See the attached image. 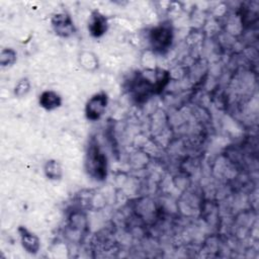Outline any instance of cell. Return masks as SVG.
<instances>
[{"label": "cell", "instance_id": "cell-1", "mask_svg": "<svg viewBox=\"0 0 259 259\" xmlns=\"http://www.w3.org/2000/svg\"><path fill=\"white\" fill-rule=\"evenodd\" d=\"M170 78V73L160 68L138 72L131 80L130 92L137 102L144 103L153 95L163 92Z\"/></svg>", "mask_w": 259, "mask_h": 259}, {"label": "cell", "instance_id": "cell-2", "mask_svg": "<svg viewBox=\"0 0 259 259\" xmlns=\"http://www.w3.org/2000/svg\"><path fill=\"white\" fill-rule=\"evenodd\" d=\"M85 170L95 181H104L108 173V161L95 138L89 140L85 154Z\"/></svg>", "mask_w": 259, "mask_h": 259}, {"label": "cell", "instance_id": "cell-3", "mask_svg": "<svg viewBox=\"0 0 259 259\" xmlns=\"http://www.w3.org/2000/svg\"><path fill=\"white\" fill-rule=\"evenodd\" d=\"M148 40L152 51L159 55L166 54L174 40L173 26L169 21H163L153 26L148 33Z\"/></svg>", "mask_w": 259, "mask_h": 259}, {"label": "cell", "instance_id": "cell-4", "mask_svg": "<svg viewBox=\"0 0 259 259\" xmlns=\"http://www.w3.org/2000/svg\"><path fill=\"white\" fill-rule=\"evenodd\" d=\"M108 105V95L104 91L94 93L86 102L84 113L88 120L96 121L102 117Z\"/></svg>", "mask_w": 259, "mask_h": 259}, {"label": "cell", "instance_id": "cell-5", "mask_svg": "<svg viewBox=\"0 0 259 259\" xmlns=\"http://www.w3.org/2000/svg\"><path fill=\"white\" fill-rule=\"evenodd\" d=\"M51 25L54 32L60 37H70L76 32L71 15L67 12H58L52 16Z\"/></svg>", "mask_w": 259, "mask_h": 259}, {"label": "cell", "instance_id": "cell-6", "mask_svg": "<svg viewBox=\"0 0 259 259\" xmlns=\"http://www.w3.org/2000/svg\"><path fill=\"white\" fill-rule=\"evenodd\" d=\"M87 28L92 37L98 38L103 36L108 29L107 17L99 10H93L89 16Z\"/></svg>", "mask_w": 259, "mask_h": 259}, {"label": "cell", "instance_id": "cell-7", "mask_svg": "<svg viewBox=\"0 0 259 259\" xmlns=\"http://www.w3.org/2000/svg\"><path fill=\"white\" fill-rule=\"evenodd\" d=\"M18 233L20 237V243L22 248L29 254L35 255L40 249V240L32 232H30L25 227L20 226L18 228Z\"/></svg>", "mask_w": 259, "mask_h": 259}, {"label": "cell", "instance_id": "cell-8", "mask_svg": "<svg viewBox=\"0 0 259 259\" xmlns=\"http://www.w3.org/2000/svg\"><path fill=\"white\" fill-rule=\"evenodd\" d=\"M62 103V96L54 90H45L38 96L39 106L48 111H52L61 107Z\"/></svg>", "mask_w": 259, "mask_h": 259}, {"label": "cell", "instance_id": "cell-9", "mask_svg": "<svg viewBox=\"0 0 259 259\" xmlns=\"http://www.w3.org/2000/svg\"><path fill=\"white\" fill-rule=\"evenodd\" d=\"M44 173L50 180H60L63 177L62 165L59 161L50 159L44 165Z\"/></svg>", "mask_w": 259, "mask_h": 259}, {"label": "cell", "instance_id": "cell-10", "mask_svg": "<svg viewBox=\"0 0 259 259\" xmlns=\"http://www.w3.org/2000/svg\"><path fill=\"white\" fill-rule=\"evenodd\" d=\"M80 64L85 70L94 72L98 68V59L91 52H83L80 55Z\"/></svg>", "mask_w": 259, "mask_h": 259}, {"label": "cell", "instance_id": "cell-11", "mask_svg": "<svg viewBox=\"0 0 259 259\" xmlns=\"http://www.w3.org/2000/svg\"><path fill=\"white\" fill-rule=\"evenodd\" d=\"M16 60H17V54L13 49L6 48L1 51L0 64L2 67H10L14 65Z\"/></svg>", "mask_w": 259, "mask_h": 259}, {"label": "cell", "instance_id": "cell-12", "mask_svg": "<svg viewBox=\"0 0 259 259\" xmlns=\"http://www.w3.org/2000/svg\"><path fill=\"white\" fill-rule=\"evenodd\" d=\"M30 90V81L26 77H22L21 79L18 80V82L15 84L13 93L16 97L21 98L25 96Z\"/></svg>", "mask_w": 259, "mask_h": 259}]
</instances>
